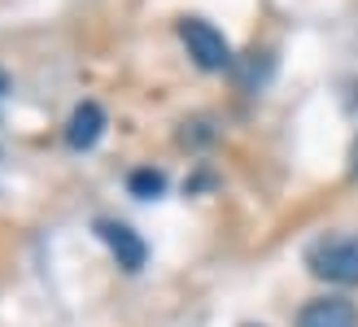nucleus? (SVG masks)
<instances>
[{"mask_svg": "<svg viewBox=\"0 0 358 327\" xmlns=\"http://www.w3.org/2000/svg\"><path fill=\"white\" fill-rule=\"evenodd\" d=\"M179 40H184L188 57L201 70H227L231 66V44L223 40L219 27L206 22V17H184V22H179Z\"/></svg>", "mask_w": 358, "mask_h": 327, "instance_id": "f03ea898", "label": "nucleus"}, {"mask_svg": "<svg viewBox=\"0 0 358 327\" xmlns=\"http://www.w3.org/2000/svg\"><path fill=\"white\" fill-rule=\"evenodd\" d=\"M306 266H310L315 279L354 288V284H358V235H332V240L310 245Z\"/></svg>", "mask_w": 358, "mask_h": 327, "instance_id": "f257e3e1", "label": "nucleus"}, {"mask_svg": "<svg viewBox=\"0 0 358 327\" xmlns=\"http://www.w3.org/2000/svg\"><path fill=\"white\" fill-rule=\"evenodd\" d=\"M101 136H105V109L96 101L75 105V114H70V122H66V144L83 153V149H92Z\"/></svg>", "mask_w": 358, "mask_h": 327, "instance_id": "39448f33", "label": "nucleus"}, {"mask_svg": "<svg viewBox=\"0 0 358 327\" xmlns=\"http://www.w3.org/2000/svg\"><path fill=\"white\" fill-rule=\"evenodd\" d=\"M96 235L105 240V249L114 253V262H118L122 270H131V275H136V270L149 262V245L140 240V231H131L127 223H114V218H101V223H96Z\"/></svg>", "mask_w": 358, "mask_h": 327, "instance_id": "7ed1b4c3", "label": "nucleus"}, {"mask_svg": "<svg viewBox=\"0 0 358 327\" xmlns=\"http://www.w3.org/2000/svg\"><path fill=\"white\" fill-rule=\"evenodd\" d=\"M127 188H131V196H140V201H149V196H162V188H166V175H162V170H153V166H140V170H131Z\"/></svg>", "mask_w": 358, "mask_h": 327, "instance_id": "423d86ee", "label": "nucleus"}, {"mask_svg": "<svg viewBox=\"0 0 358 327\" xmlns=\"http://www.w3.org/2000/svg\"><path fill=\"white\" fill-rule=\"evenodd\" d=\"M297 327H358V305L350 297H310L297 310Z\"/></svg>", "mask_w": 358, "mask_h": 327, "instance_id": "20e7f679", "label": "nucleus"}, {"mask_svg": "<svg viewBox=\"0 0 358 327\" xmlns=\"http://www.w3.org/2000/svg\"><path fill=\"white\" fill-rule=\"evenodd\" d=\"M245 327H258V323H245Z\"/></svg>", "mask_w": 358, "mask_h": 327, "instance_id": "1a4fd4ad", "label": "nucleus"}, {"mask_svg": "<svg viewBox=\"0 0 358 327\" xmlns=\"http://www.w3.org/2000/svg\"><path fill=\"white\" fill-rule=\"evenodd\" d=\"M350 175L358 179V144H354V166H350Z\"/></svg>", "mask_w": 358, "mask_h": 327, "instance_id": "6e6552de", "label": "nucleus"}, {"mask_svg": "<svg viewBox=\"0 0 358 327\" xmlns=\"http://www.w3.org/2000/svg\"><path fill=\"white\" fill-rule=\"evenodd\" d=\"M9 92V75H5V70H0V96H5Z\"/></svg>", "mask_w": 358, "mask_h": 327, "instance_id": "0eeeda50", "label": "nucleus"}]
</instances>
